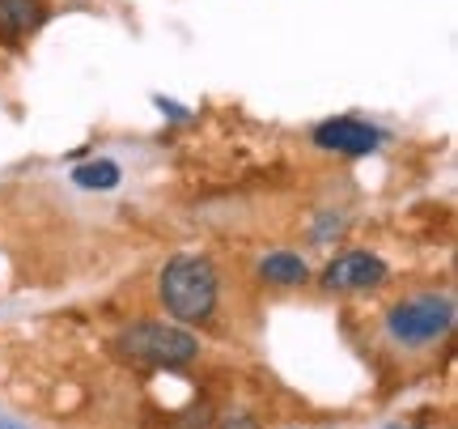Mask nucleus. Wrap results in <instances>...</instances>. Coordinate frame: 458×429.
Here are the masks:
<instances>
[{"instance_id": "nucleus-1", "label": "nucleus", "mask_w": 458, "mask_h": 429, "mask_svg": "<svg viewBox=\"0 0 458 429\" xmlns=\"http://www.w3.org/2000/svg\"><path fill=\"white\" fill-rule=\"evenodd\" d=\"M162 306L179 323H204L216 311V268L204 255H174L157 281Z\"/></svg>"}, {"instance_id": "nucleus-2", "label": "nucleus", "mask_w": 458, "mask_h": 429, "mask_svg": "<svg viewBox=\"0 0 458 429\" xmlns=\"http://www.w3.org/2000/svg\"><path fill=\"white\" fill-rule=\"evenodd\" d=\"M454 319H458V306L450 294H411L386 311V331H391L394 345L420 348L450 336Z\"/></svg>"}, {"instance_id": "nucleus-3", "label": "nucleus", "mask_w": 458, "mask_h": 429, "mask_svg": "<svg viewBox=\"0 0 458 429\" xmlns=\"http://www.w3.org/2000/svg\"><path fill=\"white\" fill-rule=\"evenodd\" d=\"M119 348L128 353L131 362H145V365H187L199 357V340L191 331L174 328V323H136V328H123Z\"/></svg>"}, {"instance_id": "nucleus-4", "label": "nucleus", "mask_w": 458, "mask_h": 429, "mask_svg": "<svg viewBox=\"0 0 458 429\" xmlns=\"http://www.w3.org/2000/svg\"><path fill=\"white\" fill-rule=\"evenodd\" d=\"M386 281V260L374 251H344L323 268V289L331 294H360Z\"/></svg>"}, {"instance_id": "nucleus-5", "label": "nucleus", "mask_w": 458, "mask_h": 429, "mask_svg": "<svg viewBox=\"0 0 458 429\" xmlns=\"http://www.w3.org/2000/svg\"><path fill=\"white\" fill-rule=\"evenodd\" d=\"M314 145L318 149H331V153H348V158H360V153H374L382 145V128L365 124V119H327L314 128Z\"/></svg>"}, {"instance_id": "nucleus-6", "label": "nucleus", "mask_w": 458, "mask_h": 429, "mask_svg": "<svg viewBox=\"0 0 458 429\" xmlns=\"http://www.w3.org/2000/svg\"><path fill=\"white\" fill-rule=\"evenodd\" d=\"M43 21V4L38 0H0V39L4 43H21L30 39Z\"/></svg>"}, {"instance_id": "nucleus-7", "label": "nucleus", "mask_w": 458, "mask_h": 429, "mask_svg": "<svg viewBox=\"0 0 458 429\" xmlns=\"http://www.w3.org/2000/svg\"><path fill=\"white\" fill-rule=\"evenodd\" d=\"M259 277L267 285H306L310 281V264L293 251H272V255L259 260Z\"/></svg>"}, {"instance_id": "nucleus-8", "label": "nucleus", "mask_w": 458, "mask_h": 429, "mask_svg": "<svg viewBox=\"0 0 458 429\" xmlns=\"http://www.w3.org/2000/svg\"><path fill=\"white\" fill-rule=\"evenodd\" d=\"M119 166L111 162V158H98V162H81L77 170H72V183L77 187H85V192H111V187H119Z\"/></svg>"}, {"instance_id": "nucleus-9", "label": "nucleus", "mask_w": 458, "mask_h": 429, "mask_svg": "<svg viewBox=\"0 0 458 429\" xmlns=\"http://www.w3.org/2000/svg\"><path fill=\"white\" fill-rule=\"evenodd\" d=\"M216 429H259V421H255L250 413H233V416H225Z\"/></svg>"}, {"instance_id": "nucleus-10", "label": "nucleus", "mask_w": 458, "mask_h": 429, "mask_svg": "<svg viewBox=\"0 0 458 429\" xmlns=\"http://www.w3.org/2000/svg\"><path fill=\"white\" fill-rule=\"evenodd\" d=\"M157 107H162L165 116H174V119H182V116H187V111H182V107H174V102H165V99H157Z\"/></svg>"}, {"instance_id": "nucleus-11", "label": "nucleus", "mask_w": 458, "mask_h": 429, "mask_svg": "<svg viewBox=\"0 0 458 429\" xmlns=\"http://www.w3.org/2000/svg\"><path fill=\"white\" fill-rule=\"evenodd\" d=\"M0 429H9V425H0Z\"/></svg>"}]
</instances>
